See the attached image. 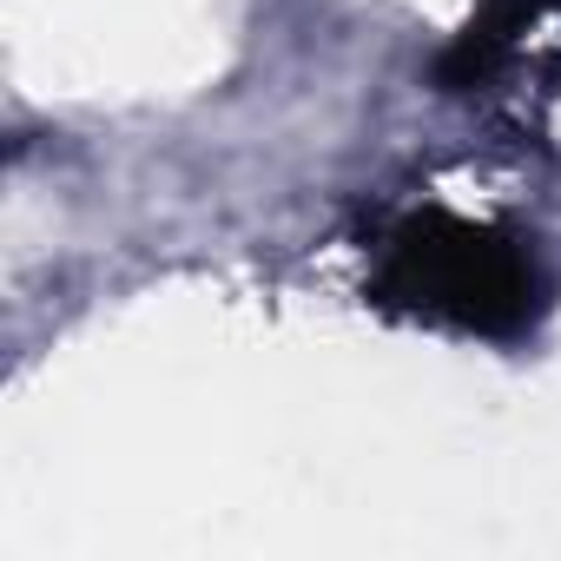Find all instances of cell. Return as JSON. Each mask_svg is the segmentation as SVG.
<instances>
[{
    "mask_svg": "<svg viewBox=\"0 0 561 561\" xmlns=\"http://www.w3.org/2000/svg\"><path fill=\"white\" fill-rule=\"evenodd\" d=\"M370 298L462 337H515L535 318V264L495 225L430 205L383 238Z\"/></svg>",
    "mask_w": 561,
    "mask_h": 561,
    "instance_id": "obj_1",
    "label": "cell"
}]
</instances>
